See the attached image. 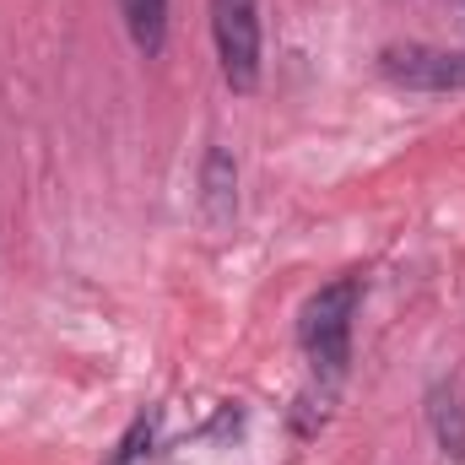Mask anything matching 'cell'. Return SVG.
Segmentation results:
<instances>
[{
  "mask_svg": "<svg viewBox=\"0 0 465 465\" xmlns=\"http://www.w3.org/2000/svg\"><path fill=\"white\" fill-rule=\"evenodd\" d=\"M357 309H362V276H336L325 282L303 314H298V341L309 351V362L331 379H341L351 362V325H357Z\"/></svg>",
  "mask_w": 465,
  "mask_h": 465,
  "instance_id": "1",
  "label": "cell"
},
{
  "mask_svg": "<svg viewBox=\"0 0 465 465\" xmlns=\"http://www.w3.org/2000/svg\"><path fill=\"white\" fill-rule=\"evenodd\" d=\"M212 38L217 65L232 93H254L265 71V38H260V0H212Z\"/></svg>",
  "mask_w": 465,
  "mask_h": 465,
  "instance_id": "2",
  "label": "cell"
},
{
  "mask_svg": "<svg viewBox=\"0 0 465 465\" xmlns=\"http://www.w3.org/2000/svg\"><path fill=\"white\" fill-rule=\"evenodd\" d=\"M379 71L395 87L411 93H465V49H433V44H390L379 54Z\"/></svg>",
  "mask_w": 465,
  "mask_h": 465,
  "instance_id": "3",
  "label": "cell"
},
{
  "mask_svg": "<svg viewBox=\"0 0 465 465\" xmlns=\"http://www.w3.org/2000/svg\"><path fill=\"white\" fill-rule=\"evenodd\" d=\"M201 217L212 228H228L238 217V157L228 146H206L201 157Z\"/></svg>",
  "mask_w": 465,
  "mask_h": 465,
  "instance_id": "4",
  "label": "cell"
},
{
  "mask_svg": "<svg viewBox=\"0 0 465 465\" xmlns=\"http://www.w3.org/2000/svg\"><path fill=\"white\" fill-rule=\"evenodd\" d=\"M428 428H433V439L450 460H465V401L455 384L428 390Z\"/></svg>",
  "mask_w": 465,
  "mask_h": 465,
  "instance_id": "5",
  "label": "cell"
},
{
  "mask_svg": "<svg viewBox=\"0 0 465 465\" xmlns=\"http://www.w3.org/2000/svg\"><path fill=\"white\" fill-rule=\"evenodd\" d=\"M119 16H124L130 44L146 60H157L168 49V0H119Z\"/></svg>",
  "mask_w": 465,
  "mask_h": 465,
  "instance_id": "6",
  "label": "cell"
},
{
  "mask_svg": "<svg viewBox=\"0 0 465 465\" xmlns=\"http://www.w3.org/2000/svg\"><path fill=\"white\" fill-rule=\"evenodd\" d=\"M152 439H157V411H141V417L124 428V439L114 444L109 465H146L152 460Z\"/></svg>",
  "mask_w": 465,
  "mask_h": 465,
  "instance_id": "7",
  "label": "cell"
}]
</instances>
